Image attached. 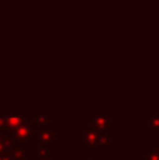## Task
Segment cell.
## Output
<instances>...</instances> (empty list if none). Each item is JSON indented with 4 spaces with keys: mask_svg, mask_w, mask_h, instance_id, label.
<instances>
[{
    "mask_svg": "<svg viewBox=\"0 0 159 160\" xmlns=\"http://www.w3.org/2000/svg\"><path fill=\"white\" fill-rule=\"evenodd\" d=\"M146 132L149 133V135H152V133H159V117L158 115H152V114H149V115H146Z\"/></svg>",
    "mask_w": 159,
    "mask_h": 160,
    "instance_id": "6",
    "label": "cell"
},
{
    "mask_svg": "<svg viewBox=\"0 0 159 160\" xmlns=\"http://www.w3.org/2000/svg\"><path fill=\"white\" fill-rule=\"evenodd\" d=\"M137 160H144V159H141V158H138V159H137Z\"/></svg>",
    "mask_w": 159,
    "mask_h": 160,
    "instance_id": "12",
    "label": "cell"
},
{
    "mask_svg": "<svg viewBox=\"0 0 159 160\" xmlns=\"http://www.w3.org/2000/svg\"><path fill=\"white\" fill-rule=\"evenodd\" d=\"M59 160H68V159H59Z\"/></svg>",
    "mask_w": 159,
    "mask_h": 160,
    "instance_id": "13",
    "label": "cell"
},
{
    "mask_svg": "<svg viewBox=\"0 0 159 160\" xmlns=\"http://www.w3.org/2000/svg\"><path fill=\"white\" fill-rule=\"evenodd\" d=\"M140 158L144 160H159V146L146 148V152L141 153Z\"/></svg>",
    "mask_w": 159,
    "mask_h": 160,
    "instance_id": "8",
    "label": "cell"
},
{
    "mask_svg": "<svg viewBox=\"0 0 159 160\" xmlns=\"http://www.w3.org/2000/svg\"><path fill=\"white\" fill-rule=\"evenodd\" d=\"M115 138L113 133L103 132V131L93 129L90 127H86L82 129V145L85 148H90V149H96V148H111L114 146Z\"/></svg>",
    "mask_w": 159,
    "mask_h": 160,
    "instance_id": "1",
    "label": "cell"
},
{
    "mask_svg": "<svg viewBox=\"0 0 159 160\" xmlns=\"http://www.w3.org/2000/svg\"><path fill=\"white\" fill-rule=\"evenodd\" d=\"M80 160H99L96 158V149H90L87 153H83Z\"/></svg>",
    "mask_w": 159,
    "mask_h": 160,
    "instance_id": "10",
    "label": "cell"
},
{
    "mask_svg": "<svg viewBox=\"0 0 159 160\" xmlns=\"http://www.w3.org/2000/svg\"><path fill=\"white\" fill-rule=\"evenodd\" d=\"M33 160H59V159H41V158H37V159H33Z\"/></svg>",
    "mask_w": 159,
    "mask_h": 160,
    "instance_id": "11",
    "label": "cell"
},
{
    "mask_svg": "<svg viewBox=\"0 0 159 160\" xmlns=\"http://www.w3.org/2000/svg\"><path fill=\"white\" fill-rule=\"evenodd\" d=\"M114 115L113 114H109V115H89V127L93 128V129L97 131H103L106 132L107 129H113L114 128Z\"/></svg>",
    "mask_w": 159,
    "mask_h": 160,
    "instance_id": "3",
    "label": "cell"
},
{
    "mask_svg": "<svg viewBox=\"0 0 159 160\" xmlns=\"http://www.w3.org/2000/svg\"><path fill=\"white\" fill-rule=\"evenodd\" d=\"M38 158H41V159H58V155L51 152L49 148L38 146Z\"/></svg>",
    "mask_w": 159,
    "mask_h": 160,
    "instance_id": "9",
    "label": "cell"
},
{
    "mask_svg": "<svg viewBox=\"0 0 159 160\" xmlns=\"http://www.w3.org/2000/svg\"><path fill=\"white\" fill-rule=\"evenodd\" d=\"M39 128L34 121V115H27L25 121L13 132L11 138L16 141V143L21 148L30 146L34 141H38Z\"/></svg>",
    "mask_w": 159,
    "mask_h": 160,
    "instance_id": "2",
    "label": "cell"
},
{
    "mask_svg": "<svg viewBox=\"0 0 159 160\" xmlns=\"http://www.w3.org/2000/svg\"><path fill=\"white\" fill-rule=\"evenodd\" d=\"M27 115H21V114H13V115H6V122H4V129L2 131L3 135L11 136L13 132L25 121Z\"/></svg>",
    "mask_w": 159,
    "mask_h": 160,
    "instance_id": "5",
    "label": "cell"
},
{
    "mask_svg": "<svg viewBox=\"0 0 159 160\" xmlns=\"http://www.w3.org/2000/svg\"><path fill=\"white\" fill-rule=\"evenodd\" d=\"M37 143H38V146H45V148L58 146V129L51 127L48 129L39 131Z\"/></svg>",
    "mask_w": 159,
    "mask_h": 160,
    "instance_id": "4",
    "label": "cell"
},
{
    "mask_svg": "<svg viewBox=\"0 0 159 160\" xmlns=\"http://www.w3.org/2000/svg\"><path fill=\"white\" fill-rule=\"evenodd\" d=\"M34 121L38 125L39 131L51 128V115L49 114H47V115H34Z\"/></svg>",
    "mask_w": 159,
    "mask_h": 160,
    "instance_id": "7",
    "label": "cell"
}]
</instances>
